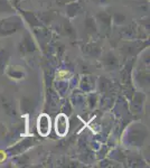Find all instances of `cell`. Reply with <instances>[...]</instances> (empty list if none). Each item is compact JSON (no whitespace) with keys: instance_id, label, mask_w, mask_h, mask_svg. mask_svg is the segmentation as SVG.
Instances as JSON below:
<instances>
[{"instance_id":"obj_2","label":"cell","mask_w":150,"mask_h":168,"mask_svg":"<svg viewBox=\"0 0 150 168\" xmlns=\"http://www.w3.org/2000/svg\"><path fill=\"white\" fill-rule=\"evenodd\" d=\"M55 130L60 137H64L68 131V121L65 114H58L55 121Z\"/></svg>"},{"instance_id":"obj_1","label":"cell","mask_w":150,"mask_h":168,"mask_svg":"<svg viewBox=\"0 0 150 168\" xmlns=\"http://www.w3.org/2000/svg\"><path fill=\"white\" fill-rule=\"evenodd\" d=\"M37 130L43 137H47L51 132V119L47 114L39 116L37 120Z\"/></svg>"}]
</instances>
